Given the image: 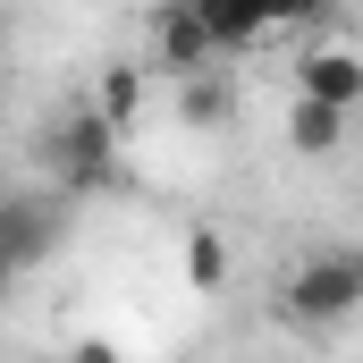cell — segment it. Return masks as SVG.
<instances>
[{"label": "cell", "mask_w": 363, "mask_h": 363, "mask_svg": "<svg viewBox=\"0 0 363 363\" xmlns=\"http://www.w3.org/2000/svg\"><path fill=\"white\" fill-rule=\"evenodd\" d=\"M118 144H127V127H118L101 101H77V110L51 118L43 161H51L60 194H101V186H118Z\"/></svg>", "instance_id": "6da1fadb"}, {"label": "cell", "mask_w": 363, "mask_h": 363, "mask_svg": "<svg viewBox=\"0 0 363 363\" xmlns=\"http://www.w3.org/2000/svg\"><path fill=\"white\" fill-rule=\"evenodd\" d=\"M279 313L296 330H347V321H363V254H313V262H296L287 287H279Z\"/></svg>", "instance_id": "7a4b0ae2"}, {"label": "cell", "mask_w": 363, "mask_h": 363, "mask_svg": "<svg viewBox=\"0 0 363 363\" xmlns=\"http://www.w3.org/2000/svg\"><path fill=\"white\" fill-rule=\"evenodd\" d=\"M152 60H161L169 77H194V68L220 60V43H211V26H203L194 0H161V9H152Z\"/></svg>", "instance_id": "3957f363"}, {"label": "cell", "mask_w": 363, "mask_h": 363, "mask_svg": "<svg viewBox=\"0 0 363 363\" xmlns=\"http://www.w3.org/2000/svg\"><path fill=\"white\" fill-rule=\"evenodd\" d=\"M51 245H60V194H9L0 203V254H9V271H34Z\"/></svg>", "instance_id": "277c9868"}, {"label": "cell", "mask_w": 363, "mask_h": 363, "mask_svg": "<svg viewBox=\"0 0 363 363\" xmlns=\"http://www.w3.org/2000/svg\"><path fill=\"white\" fill-rule=\"evenodd\" d=\"M287 144L304 152V161H330L338 144H347V101H330V93H304L287 101Z\"/></svg>", "instance_id": "5b68a950"}, {"label": "cell", "mask_w": 363, "mask_h": 363, "mask_svg": "<svg viewBox=\"0 0 363 363\" xmlns=\"http://www.w3.org/2000/svg\"><path fill=\"white\" fill-rule=\"evenodd\" d=\"M194 9H203L220 60H237V51H254L262 34H279V9H271V0H194Z\"/></svg>", "instance_id": "8992f818"}, {"label": "cell", "mask_w": 363, "mask_h": 363, "mask_svg": "<svg viewBox=\"0 0 363 363\" xmlns=\"http://www.w3.org/2000/svg\"><path fill=\"white\" fill-rule=\"evenodd\" d=\"M296 85H304V93H330V101L355 110V101H363V51H347V43H313V51L296 60Z\"/></svg>", "instance_id": "52a82bcc"}, {"label": "cell", "mask_w": 363, "mask_h": 363, "mask_svg": "<svg viewBox=\"0 0 363 363\" xmlns=\"http://www.w3.org/2000/svg\"><path fill=\"white\" fill-rule=\"evenodd\" d=\"M178 118H186V127H228V118H237L228 68H194V77H178Z\"/></svg>", "instance_id": "ba28073f"}, {"label": "cell", "mask_w": 363, "mask_h": 363, "mask_svg": "<svg viewBox=\"0 0 363 363\" xmlns=\"http://www.w3.org/2000/svg\"><path fill=\"white\" fill-rule=\"evenodd\" d=\"M178 262H186V287H194V296H220V287H228V237H220V228H194Z\"/></svg>", "instance_id": "9c48e42d"}, {"label": "cell", "mask_w": 363, "mask_h": 363, "mask_svg": "<svg viewBox=\"0 0 363 363\" xmlns=\"http://www.w3.org/2000/svg\"><path fill=\"white\" fill-rule=\"evenodd\" d=\"M93 101H101V110H110L118 127H135V118H144V77H135V68H110Z\"/></svg>", "instance_id": "30bf717a"}, {"label": "cell", "mask_w": 363, "mask_h": 363, "mask_svg": "<svg viewBox=\"0 0 363 363\" xmlns=\"http://www.w3.org/2000/svg\"><path fill=\"white\" fill-rule=\"evenodd\" d=\"M279 26H313V17H330V0H271Z\"/></svg>", "instance_id": "8fae6325"}]
</instances>
